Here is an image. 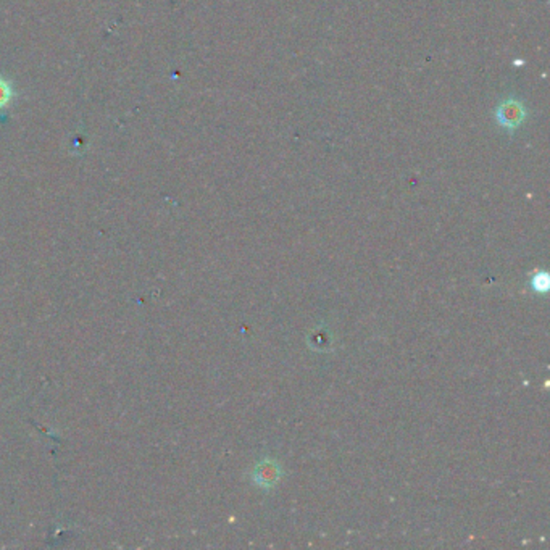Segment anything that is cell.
Listing matches in <instances>:
<instances>
[{
    "label": "cell",
    "mask_w": 550,
    "mask_h": 550,
    "mask_svg": "<svg viewBox=\"0 0 550 550\" xmlns=\"http://www.w3.org/2000/svg\"><path fill=\"white\" fill-rule=\"evenodd\" d=\"M10 101H12V87L0 78V108H3Z\"/></svg>",
    "instance_id": "7a4b0ae2"
},
{
    "label": "cell",
    "mask_w": 550,
    "mask_h": 550,
    "mask_svg": "<svg viewBox=\"0 0 550 550\" xmlns=\"http://www.w3.org/2000/svg\"><path fill=\"white\" fill-rule=\"evenodd\" d=\"M526 117L525 106L521 102L515 101V99H508V101L502 102L499 108H497V120L504 128L513 129L520 126L523 120Z\"/></svg>",
    "instance_id": "6da1fadb"
}]
</instances>
